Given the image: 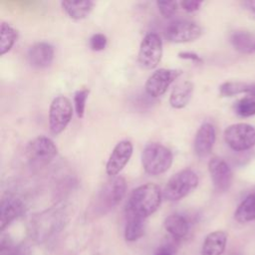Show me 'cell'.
Here are the masks:
<instances>
[{"label":"cell","mask_w":255,"mask_h":255,"mask_svg":"<svg viewBox=\"0 0 255 255\" xmlns=\"http://www.w3.org/2000/svg\"><path fill=\"white\" fill-rule=\"evenodd\" d=\"M161 190L151 182L137 186L130 193L127 202L128 216L145 219L154 213L161 203Z\"/></svg>","instance_id":"cell-1"},{"label":"cell","mask_w":255,"mask_h":255,"mask_svg":"<svg viewBox=\"0 0 255 255\" xmlns=\"http://www.w3.org/2000/svg\"><path fill=\"white\" fill-rule=\"evenodd\" d=\"M173 160L172 152L165 145L151 142L144 146L141 152V164L149 175H159L167 171Z\"/></svg>","instance_id":"cell-2"},{"label":"cell","mask_w":255,"mask_h":255,"mask_svg":"<svg viewBox=\"0 0 255 255\" xmlns=\"http://www.w3.org/2000/svg\"><path fill=\"white\" fill-rule=\"evenodd\" d=\"M127 181L123 176H114L106 181L96 194L93 208L97 212H107L114 208L125 196Z\"/></svg>","instance_id":"cell-3"},{"label":"cell","mask_w":255,"mask_h":255,"mask_svg":"<svg viewBox=\"0 0 255 255\" xmlns=\"http://www.w3.org/2000/svg\"><path fill=\"white\" fill-rule=\"evenodd\" d=\"M198 185V176L190 168H184L173 174L163 189V197L169 201H177L188 195Z\"/></svg>","instance_id":"cell-4"},{"label":"cell","mask_w":255,"mask_h":255,"mask_svg":"<svg viewBox=\"0 0 255 255\" xmlns=\"http://www.w3.org/2000/svg\"><path fill=\"white\" fill-rule=\"evenodd\" d=\"M58 153L55 142L47 136L39 135L33 138L25 148V155L33 166H44L48 164Z\"/></svg>","instance_id":"cell-5"},{"label":"cell","mask_w":255,"mask_h":255,"mask_svg":"<svg viewBox=\"0 0 255 255\" xmlns=\"http://www.w3.org/2000/svg\"><path fill=\"white\" fill-rule=\"evenodd\" d=\"M224 140L233 150L250 149L255 145V128L245 123L233 124L224 130Z\"/></svg>","instance_id":"cell-6"},{"label":"cell","mask_w":255,"mask_h":255,"mask_svg":"<svg viewBox=\"0 0 255 255\" xmlns=\"http://www.w3.org/2000/svg\"><path fill=\"white\" fill-rule=\"evenodd\" d=\"M73 116L71 101L65 96L56 97L49 108V128L53 134H59L69 125Z\"/></svg>","instance_id":"cell-7"},{"label":"cell","mask_w":255,"mask_h":255,"mask_svg":"<svg viewBox=\"0 0 255 255\" xmlns=\"http://www.w3.org/2000/svg\"><path fill=\"white\" fill-rule=\"evenodd\" d=\"M162 41L160 37L153 32L147 33L140 42L137 60L139 65L146 69H154L162 57Z\"/></svg>","instance_id":"cell-8"},{"label":"cell","mask_w":255,"mask_h":255,"mask_svg":"<svg viewBox=\"0 0 255 255\" xmlns=\"http://www.w3.org/2000/svg\"><path fill=\"white\" fill-rule=\"evenodd\" d=\"M164 34L169 42L186 43L199 38L202 34V28L193 21L175 20L166 26Z\"/></svg>","instance_id":"cell-9"},{"label":"cell","mask_w":255,"mask_h":255,"mask_svg":"<svg viewBox=\"0 0 255 255\" xmlns=\"http://www.w3.org/2000/svg\"><path fill=\"white\" fill-rule=\"evenodd\" d=\"M181 74L180 70L161 68L153 72L146 80L144 84V90L146 94L152 98H158L162 96L171 83L178 78Z\"/></svg>","instance_id":"cell-10"},{"label":"cell","mask_w":255,"mask_h":255,"mask_svg":"<svg viewBox=\"0 0 255 255\" xmlns=\"http://www.w3.org/2000/svg\"><path fill=\"white\" fill-rule=\"evenodd\" d=\"M132 150L133 146L129 140L124 139L119 141L112 150L106 163L107 174L111 177L118 176V174L129 161L132 155Z\"/></svg>","instance_id":"cell-11"},{"label":"cell","mask_w":255,"mask_h":255,"mask_svg":"<svg viewBox=\"0 0 255 255\" xmlns=\"http://www.w3.org/2000/svg\"><path fill=\"white\" fill-rule=\"evenodd\" d=\"M208 170L214 187L221 192L229 189L232 183V171L227 162L220 157H212L208 162Z\"/></svg>","instance_id":"cell-12"},{"label":"cell","mask_w":255,"mask_h":255,"mask_svg":"<svg viewBox=\"0 0 255 255\" xmlns=\"http://www.w3.org/2000/svg\"><path fill=\"white\" fill-rule=\"evenodd\" d=\"M216 133L213 125L210 123L202 124L197 129L193 141V148L196 155L199 157L208 155L213 148Z\"/></svg>","instance_id":"cell-13"},{"label":"cell","mask_w":255,"mask_h":255,"mask_svg":"<svg viewBox=\"0 0 255 255\" xmlns=\"http://www.w3.org/2000/svg\"><path fill=\"white\" fill-rule=\"evenodd\" d=\"M27 60L33 68L45 69L54 60V48L47 42L36 43L28 50Z\"/></svg>","instance_id":"cell-14"},{"label":"cell","mask_w":255,"mask_h":255,"mask_svg":"<svg viewBox=\"0 0 255 255\" xmlns=\"http://www.w3.org/2000/svg\"><path fill=\"white\" fill-rule=\"evenodd\" d=\"M24 211L23 201L11 194H7L2 198L0 206V227L4 230L13 220L19 217Z\"/></svg>","instance_id":"cell-15"},{"label":"cell","mask_w":255,"mask_h":255,"mask_svg":"<svg viewBox=\"0 0 255 255\" xmlns=\"http://www.w3.org/2000/svg\"><path fill=\"white\" fill-rule=\"evenodd\" d=\"M194 86L190 81H184L177 84L170 96H169V104L173 109H183L190 102L193 95Z\"/></svg>","instance_id":"cell-16"},{"label":"cell","mask_w":255,"mask_h":255,"mask_svg":"<svg viewBox=\"0 0 255 255\" xmlns=\"http://www.w3.org/2000/svg\"><path fill=\"white\" fill-rule=\"evenodd\" d=\"M227 235L224 231L217 230L209 233L203 242L201 255H221L226 246Z\"/></svg>","instance_id":"cell-17"},{"label":"cell","mask_w":255,"mask_h":255,"mask_svg":"<svg viewBox=\"0 0 255 255\" xmlns=\"http://www.w3.org/2000/svg\"><path fill=\"white\" fill-rule=\"evenodd\" d=\"M62 8L67 15L74 20H83L87 18L94 9L93 1H62Z\"/></svg>","instance_id":"cell-18"},{"label":"cell","mask_w":255,"mask_h":255,"mask_svg":"<svg viewBox=\"0 0 255 255\" xmlns=\"http://www.w3.org/2000/svg\"><path fill=\"white\" fill-rule=\"evenodd\" d=\"M165 230L174 238L180 239L187 235L189 231V224L185 217L179 214H171L164 220Z\"/></svg>","instance_id":"cell-19"},{"label":"cell","mask_w":255,"mask_h":255,"mask_svg":"<svg viewBox=\"0 0 255 255\" xmlns=\"http://www.w3.org/2000/svg\"><path fill=\"white\" fill-rule=\"evenodd\" d=\"M230 42L235 50L243 54L253 53L255 44L254 36L247 31H234L230 35Z\"/></svg>","instance_id":"cell-20"},{"label":"cell","mask_w":255,"mask_h":255,"mask_svg":"<svg viewBox=\"0 0 255 255\" xmlns=\"http://www.w3.org/2000/svg\"><path fill=\"white\" fill-rule=\"evenodd\" d=\"M234 218L240 223L255 220V192L249 194L237 207Z\"/></svg>","instance_id":"cell-21"},{"label":"cell","mask_w":255,"mask_h":255,"mask_svg":"<svg viewBox=\"0 0 255 255\" xmlns=\"http://www.w3.org/2000/svg\"><path fill=\"white\" fill-rule=\"evenodd\" d=\"M244 98L237 101L234 105L235 113L243 118L251 117L255 115V84H252V88Z\"/></svg>","instance_id":"cell-22"},{"label":"cell","mask_w":255,"mask_h":255,"mask_svg":"<svg viewBox=\"0 0 255 255\" xmlns=\"http://www.w3.org/2000/svg\"><path fill=\"white\" fill-rule=\"evenodd\" d=\"M17 31L8 23L2 22L0 28V53L6 54L11 50L17 41Z\"/></svg>","instance_id":"cell-23"},{"label":"cell","mask_w":255,"mask_h":255,"mask_svg":"<svg viewBox=\"0 0 255 255\" xmlns=\"http://www.w3.org/2000/svg\"><path fill=\"white\" fill-rule=\"evenodd\" d=\"M128 217V219L125 228V238L129 242L136 241L144 233V219L135 216Z\"/></svg>","instance_id":"cell-24"},{"label":"cell","mask_w":255,"mask_h":255,"mask_svg":"<svg viewBox=\"0 0 255 255\" xmlns=\"http://www.w3.org/2000/svg\"><path fill=\"white\" fill-rule=\"evenodd\" d=\"M252 84L240 81H229L219 86V93L222 97H233L239 94H248Z\"/></svg>","instance_id":"cell-25"},{"label":"cell","mask_w":255,"mask_h":255,"mask_svg":"<svg viewBox=\"0 0 255 255\" xmlns=\"http://www.w3.org/2000/svg\"><path fill=\"white\" fill-rule=\"evenodd\" d=\"M89 89H81L78 90L74 95V106H75V112L78 116V118L83 119L85 115V109H86V102L89 96Z\"/></svg>","instance_id":"cell-26"},{"label":"cell","mask_w":255,"mask_h":255,"mask_svg":"<svg viewBox=\"0 0 255 255\" xmlns=\"http://www.w3.org/2000/svg\"><path fill=\"white\" fill-rule=\"evenodd\" d=\"M156 6L159 13L164 18H171L177 11L178 2L176 1H157Z\"/></svg>","instance_id":"cell-27"},{"label":"cell","mask_w":255,"mask_h":255,"mask_svg":"<svg viewBox=\"0 0 255 255\" xmlns=\"http://www.w3.org/2000/svg\"><path fill=\"white\" fill-rule=\"evenodd\" d=\"M107 36L102 33H96L90 39V48L95 52L103 51L107 47Z\"/></svg>","instance_id":"cell-28"},{"label":"cell","mask_w":255,"mask_h":255,"mask_svg":"<svg viewBox=\"0 0 255 255\" xmlns=\"http://www.w3.org/2000/svg\"><path fill=\"white\" fill-rule=\"evenodd\" d=\"M201 4H202L201 1H196V0H185L180 2L182 9L188 13H192L199 10Z\"/></svg>","instance_id":"cell-29"},{"label":"cell","mask_w":255,"mask_h":255,"mask_svg":"<svg viewBox=\"0 0 255 255\" xmlns=\"http://www.w3.org/2000/svg\"><path fill=\"white\" fill-rule=\"evenodd\" d=\"M178 58L183 59V60H188V61H192L195 63H201L202 60L201 58L193 52H179L178 53Z\"/></svg>","instance_id":"cell-30"},{"label":"cell","mask_w":255,"mask_h":255,"mask_svg":"<svg viewBox=\"0 0 255 255\" xmlns=\"http://www.w3.org/2000/svg\"><path fill=\"white\" fill-rule=\"evenodd\" d=\"M245 6L247 7L248 10L251 11L252 14L255 15V0H251V1H247L244 3Z\"/></svg>","instance_id":"cell-31"},{"label":"cell","mask_w":255,"mask_h":255,"mask_svg":"<svg viewBox=\"0 0 255 255\" xmlns=\"http://www.w3.org/2000/svg\"><path fill=\"white\" fill-rule=\"evenodd\" d=\"M158 255H169V254H167V253H161V254H158Z\"/></svg>","instance_id":"cell-32"},{"label":"cell","mask_w":255,"mask_h":255,"mask_svg":"<svg viewBox=\"0 0 255 255\" xmlns=\"http://www.w3.org/2000/svg\"><path fill=\"white\" fill-rule=\"evenodd\" d=\"M255 52V44H254V48H253V53Z\"/></svg>","instance_id":"cell-33"}]
</instances>
